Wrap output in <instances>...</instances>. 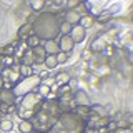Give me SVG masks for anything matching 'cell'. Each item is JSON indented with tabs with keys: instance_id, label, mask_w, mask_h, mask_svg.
<instances>
[{
	"instance_id": "6da1fadb",
	"label": "cell",
	"mask_w": 133,
	"mask_h": 133,
	"mask_svg": "<svg viewBox=\"0 0 133 133\" xmlns=\"http://www.w3.org/2000/svg\"><path fill=\"white\" fill-rule=\"evenodd\" d=\"M33 35H37L40 40H55L60 35V20L58 15L53 12H42L35 15V20L32 22Z\"/></svg>"
},
{
	"instance_id": "7a4b0ae2",
	"label": "cell",
	"mask_w": 133,
	"mask_h": 133,
	"mask_svg": "<svg viewBox=\"0 0 133 133\" xmlns=\"http://www.w3.org/2000/svg\"><path fill=\"white\" fill-rule=\"evenodd\" d=\"M57 125L66 133H85V120H82L73 111L62 113L57 120Z\"/></svg>"
},
{
	"instance_id": "3957f363",
	"label": "cell",
	"mask_w": 133,
	"mask_h": 133,
	"mask_svg": "<svg viewBox=\"0 0 133 133\" xmlns=\"http://www.w3.org/2000/svg\"><path fill=\"white\" fill-rule=\"evenodd\" d=\"M40 83H42V77H40L38 73H33V75H30V77H27V78H20V80L14 85L12 91H14L15 97H20V98H22L27 93L35 91L37 88H38Z\"/></svg>"
},
{
	"instance_id": "277c9868",
	"label": "cell",
	"mask_w": 133,
	"mask_h": 133,
	"mask_svg": "<svg viewBox=\"0 0 133 133\" xmlns=\"http://www.w3.org/2000/svg\"><path fill=\"white\" fill-rule=\"evenodd\" d=\"M45 98H42L37 91H32V93H27L25 97H22L20 100V110H25V111H30V113H35L40 110L42 103H43Z\"/></svg>"
},
{
	"instance_id": "5b68a950",
	"label": "cell",
	"mask_w": 133,
	"mask_h": 133,
	"mask_svg": "<svg viewBox=\"0 0 133 133\" xmlns=\"http://www.w3.org/2000/svg\"><path fill=\"white\" fill-rule=\"evenodd\" d=\"M107 40H108V35H107V33H98L97 38H93V42L90 43V52H93V53H100L103 48L107 47V45H110Z\"/></svg>"
},
{
	"instance_id": "8992f818",
	"label": "cell",
	"mask_w": 133,
	"mask_h": 133,
	"mask_svg": "<svg viewBox=\"0 0 133 133\" xmlns=\"http://www.w3.org/2000/svg\"><path fill=\"white\" fill-rule=\"evenodd\" d=\"M68 35H70V38H72V42L75 45L77 43H82L83 40H85V37H87V30L85 28H82L80 25H72V28H70V32H68Z\"/></svg>"
},
{
	"instance_id": "52a82bcc",
	"label": "cell",
	"mask_w": 133,
	"mask_h": 133,
	"mask_svg": "<svg viewBox=\"0 0 133 133\" xmlns=\"http://www.w3.org/2000/svg\"><path fill=\"white\" fill-rule=\"evenodd\" d=\"M58 43V48H60L62 53H72V50L75 48V43L72 42V38H70V35H60V38L57 40Z\"/></svg>"
},
{
	"instance_id": "ba28073f",
	"label": "cell",
	"mask_w": 133,
	"mask_h": 133,
	"mask_svg": "<svg viewBox=\"0 0 133 133\" xmlns=\"http://www.w3.org/2000/svg\"><path fill=\"white\" fill-rule=\"evenodd\" d=\"M73 102L77 107H90L91 105V100L88 97V93L83 90H77L73 91Z\"/></svg>"
},
{
	"instance_id": "9c48e42d",
	"label": "cell",
	"mask_w": 133,
	"mask_h": 133,
	"mask_svg": "<svg viewBox=\"0 0 133 133\" xmlns=\"http://www.w3.org/2000/svg\"><path fill=\"white\" fill-rule=\"evenodd\" d=\"M62 14H63V22H66L68 25H77L82 18V15L77 10H65Z\"/></svg>"
},
{
	"instance_id": "30bf717a",
	"label": "cell",
	"mask_w": 133,
	"mask_h": 133,
	"mask_svg": "<svg viewBox=\"0 0 133 133\" xmlns=\"http://www.w3.org/2000/svg\"><path fill=\"white\" fill-rule=\"evenodd\" d=\"M32 33H33L32 25L30 23H22V27H18V32H17V38H18V42H25Z\"/></svg>"
},
{
	"instance_id": "8fae6325",
	"label": "cell",
	"mask_w": 133,
	"mask_h": 133,
	"mask_svg": "<svg viewBox=\"0 0 133 133\" xmlns=\"http://www.w3.org/2000/svg\"><path fill=\"white\" fill-rule=\"evenodd\" d=\"M42 48L45 50V53H47V55H57V53L60 52L57 40H45L43 45H42Z\"/></svg>"
},
{
	"instance_id": "7c38bea8",
	"label": "cell",
	"mask_w": 133,
	"mask_h": 133,
	"mask_svg": "<svg viewBox=\"0 0 133 133\" xmlns=\"http://www.w3.org/2000/svg\"><path fill=\"white\" fill-rule=\"evenodd\" d=\"M53 82L57 83V87H63V85H70L72 82V75L66 73V72H58L53 78Z\"/></svg>"
},
{
	"instance_id": "4fadbf2b",
	"label": "cell",
	"mask_w": 133,
	"mask_h": 133,
	"mask_svg": "<svg viewBox=\"0 0 133 133\" xmlns=\"http://www.w3.org/2000/svg\"><path fill=\"white\" fill-rule=\"evenodd\" d=\"M17 97L14 95L12 90H0V102L5 103V105H15Z\"/></svg>"
},
{
	"instance_id": "5bb4252c",
	"label": "cell",
	"mask_w": 133,
	"mask_h": 133,
	"mask_svg": "<svg viewBox=\"0 0 133 133\" xmlns=\"http://www.w3.org/2000/svg\"><path fill=\"white\" fill-rule=\"evenodd\" d=\"M17 131H18V133H33V131H35L33 122H32V120H20Z\"/></svg>"
},
{
	"instance_id": "9a60e30c",
	"label": "cell",
	"mask_w": 133,
	"mask_h": 133,
	"mask_svg": "<svg viewBox=\"0 0 133 133\" xmlns=\"http://www.w3.org/2000/svg\"><path fill=\"white\" fill-rule=\"evenodd\" d=\"M78 25H80L82 28H91L95 25V15L93 14H87V15H83L82 18H80V22H78Z\"/></svg>"
},
{
	"instance_id": "2e32d148",
	"label": "cell",
	"mask_w": 133,
	"mask_h": 133,
	"mask_svg": "<svg viewBox=\"0 0 133 133\" xmlns=\"http://www.w3.org/2000/svg\"><path fill=\"white\" fill-rule=\"evenodd\" d=\"M35 91H37V93L40 95L42 98H45V100L52 97V87H50L48 83H43V82H42L40 85H38V88H37Z\"/></svg>"
},
{
	"instance_id": "e0dca14e",
	"label": "cell",
	"mask_w": 133,
	"mask_h": 133,
	"mask_svg": "<svg viewBox=\"0 0 133 133\" xmlns=\"http://www.w3.org/2000/svg\"><path fill=\"white\" fill-rule=\"evenodd\" d=\"M25 45H27V48H30V50H35L37 47H40V45H42V40H40L37 35H33V33H32V35L28 37L27 40H25Z\"/></svg>"
},
{
	"instance_id": "ac0fdd59",
	"label": "cell",
	"mask_w": 133,
	"mask_h": 133,
	"mask_svg": "<svg viewBox=\"0 0 133 133\" xmlns=\"http://www.w3.org/2000/svg\"><path fill=\"white\" fill-rule=\"evenodd\" d=\"M0 130L3 133L14 130V120H10L8 116H2V120H0Z\"/></svg>"
},
{
	"instance_id": "d6986e66",
	"label": "cell",
	"mask_w": 133,
	"mask_h": 133,
	"mask_svg": "<svg viewBox=\"0 0 133 133\" xmlns=\"http://www.w3.org/2000/svg\"><path fill=\"white\" fill-rule=\"evenodd\" d=\"M43 66H45L47 70H53V68H57L58 63H57L55 55H47V57H45V60H43Z\"/></svg>"
},
{
	"instance_id": "ffe728a7",
	"label": "cell",
	"mask_w": 133,
	"mask_h": 133,
	"mask_svg": "<svg viewBox=\"0 0 133 133\" xmlns=\"http://www.w3.org/2000/svg\"><path fill=\"white\" fill-rule=\"evenodd\" d=\"M18 73H20V77H22V78H27V77H30V75H33L35 72H33V66H28V65H22V63H20L18 65Z\"/></svg>"
},
{
	"instance_id": "44dd1931",
	"label": "cell",
	"mask_w": 133,
	"mask_h": 133,
	"mask_svg": "<svg viewBox=\"0 0 133 133\" xmlns=\"http://www.w3.org/2000/svg\"><path fill=\"white\" fill-rule=\"evenodd\" d=\"M47 5V2H43V0H37V2H30L28 3V7H30V10L33 14H37V12H42Z\"/></svg>"
},
{
	"instance_id": "7402d4cb",
	"label": "cell",
	"mask_w": 133,
	"mask_h": 133,
	"mask_svg": "<svg viewBox=\"0 0 133 133\" xmlns=\"http://www.w3.org/2000/svg\"><path fill=\"white\" fill-rule=\"evenodd\" d=\"M15 111H17V105H5V103L0 105V115L2 116H7L10 113H15Z\"/></svg>"
},
{
	"instance_id": "603a6c76",
	"label": "cell",
	"mask_w": 133,
	"mask_h": 133,
	"mask_svg": "<svg viewBox=\"0 0 133 133\" xmlns=\"http://www.w3.org/2000/svg\"><path fill=\"white\" fill-rule=\"evenodd\" d=\"M115 50H116V48L110 43V45H107V47L103 48L102 52H100V55H102L103 58H111V57H115Z\"/></svg>"
},
{
	"instance_id": "cb8c5ba5",
	"label": "cell",
	"mask_w": 133,
	"mask_h": 133,
	"mask_svg": "<svg viewBox=\"0 0 133 133\" xmlns=\"http://www.w3.org/2000/svg\"><path fill=\"white\" fill-rule=\"evenodd\" d=\"M55 58H57V63H58V65H62V63H66V60L70 58V55H68V53H62V52H58L57 55H55Z\"/></svg>"
},
{
	"instance_id": "d4e9b609",
	"label": "cell",
	"mask_w": 133,
	"mask_h": 133,
	"mask_svg": "<svg viewBox=\"0 0 133 133\" xmlns=\"http://www.w3.org/2000/svg\"><path fill=\"white\" fill-rule=\"evenodd\" d=\"M82 58H83V60H91V58H93V55H91L90 50H85V52H83V55H82Z\"/></svg>"
},
{
	"instance_id": "484cf974",
	"label": "cell",
	"mask_w": 133,
	"mask_h": 133,
	"mask_svg": "<svg viewBox=\"0 0 133 133\" xmlns=\"http://www.w3.org/2000/svg\"><path fill=\"white\" fill-rule=\"evenodd\" d=\"M125 57H127V63H133V57H131V53H125Z\"/></svg>"
},
{
	"instance_id": "4316f807",
	"label": "cell",
	"mask_w": 133,
	"mask_h": 133,
	"mask_svg": "<svg viewBox=\"0 0 133 133\" xmlns=\"http://www.w3.org/2000/svg\"><path fill=\"white\" fill-rule=\"evenodd\" d=\"M7 133H18V131H17L15 128H14V130H10V131H7Z\"/></svg>"
},
{
	"instance_id": "83f0119b",
	"label": "cell",
	"mask_w": 133,
	"mask_h": 133,
	"mask_svg": "<svg viewBox=\"0 0 133 133\" xmlns=\"http://www.w3.org/2000/svg\"><path fill=\"white\" fill-rule=\"evenodd\" d=\"M37 133H47V131H37Z\"/></svg>"
},
{
	"instance_id": "f1b7e54d",
	"label": "cell",
	"mask_w": 133,
	"mask_h": 133,
	"mask_svg": "<svg viewBox=\"0 0 133 133\" xmlns=\"http://www.w3.org/2000/svg\"><path fill=\"white\" fill-rule=\"evenodd\" d=\"M0 63H2V55H0Z\"/></svg>"
},
{
	"instance_id": "f546056e",
	"label": "cell",
	"mask_w": 133,
	"mask_h": 133,
	"mask_svg": "<svg viewBox=\"0 0 133 133\" xmlns=\"http://www.w3.org/2000/svg\"><path fill=\"white\" fill-rule=\"evenodd\" d=\"M0 120H2V115H0Z\"/></svg>"
},
{
	"instance_id": "4dcf8cb0",
	"label": "cell",
	"mask_w": 133,
	"mask_h": 133,
	"mask_svg": "<svg viewBox=\"0 0 133 133\" xmlns=\"http://www.w3.org/2000/svg\"><path fill=\"white\" fill-rule=\"evenodd\" d=\"M127 133H130V131H127Z\"/></svg>"
}]
</instances>
